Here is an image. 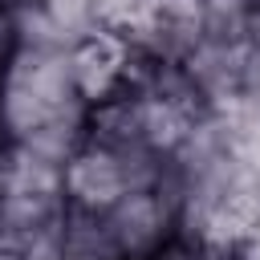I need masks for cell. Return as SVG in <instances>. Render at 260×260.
Wrapping results in <instances>:
<instances>
[{"instance_id":"obj_4","label":"cell","mask_w":260,"mask_h":260,"mask_svg":"<svg viewBox=\"0 0 260 260\" xmlns=\"http://www.w3.org/2000/svg\"><path fill=\"white\" fill-rule=\"evenodd\" d=\"M102 219H106L122 260H154L179 236L175 203L162 191H126Z\"/></svg>"},{"instance_id":"obj_2","label":"cell","mask_w":260,"mask_h":260,"mask_svg":"<svg viewBox=\"0 0 260 260\" xmlns=\"http://www.w3.org/2000/svg\"><path fill=\"white\" fill-rule=\"evenodd\" d=\"M118 28L142 61L162 65H183L207 37L199 0H134Z\"/></svg>"},{"instance_id":"obj_1","label":"cell","mask_w":260,"mask_h":260,"mask_svg":"<svg viewBox=\"0 0 260 260\" xmlns=\"http://www.w3.org/2000/svg\"><path fill=\"white\" fill-rule=\"evenodd\" d=\"M65 118H89V106L73 85L69 49L16 45L0 73V138L24 142L28 134Z\"/></svg>"},{"instance_id":"obj_7","label":"cell","mask_w":260,"mask_h":260,"mask_svg":"<svg viewBox=\"0 0 260 260\" xmlns=\"http://www.w3.org/2000/svg\"><path fill=\"white\" fill-rule=\"evenodd\" d=\"M207 41H248V20L256 0H199Z\"/></svg>"},{"instance_id":"obj_3","label":"cell","mask_w":260,"mask_h":260,"mask_svg":"<svg viewBox=\"0 0 260 260\" xmlns=\"http://www.w3.org/2000/svg\"><path fill=\"white\" fill-rule=\"evenodd\" d=\"M69 69H73V85H77L81 102L89 110H98V106L114 102L118 93H126V85L138 69V53L122 28H89L85 37H77L69 45Z\"/></svg>"},{"instance_id":"obj_5","label":"cell","mask_w":260,"mask_h":260,"mask_svg":"<svg viewBox=\"0 0 260 260\" xmlns=\"http://www.w3.org/2000/svg\"><path fill=\"white\" fill-rule=\"evenodd\" d=\"M126 191H130V179H126L122 158L93 138L65 162V203L73 211L106 215Z\"/></svg>"},{"instance_id":"obj_6","label":"cell","mask_w":260,"mask_h":260,"mask_svg":"<svg viewBox=\"0 0 260 260\" xmlns=\"http://www.w3.org/2000/svg\"><path fill=\"white\" fill-rule=\"evenodd\" d=\"M61 260H122V252L102 215L69 207L65 228H61Z\"/></svg>"}]
</instances>
